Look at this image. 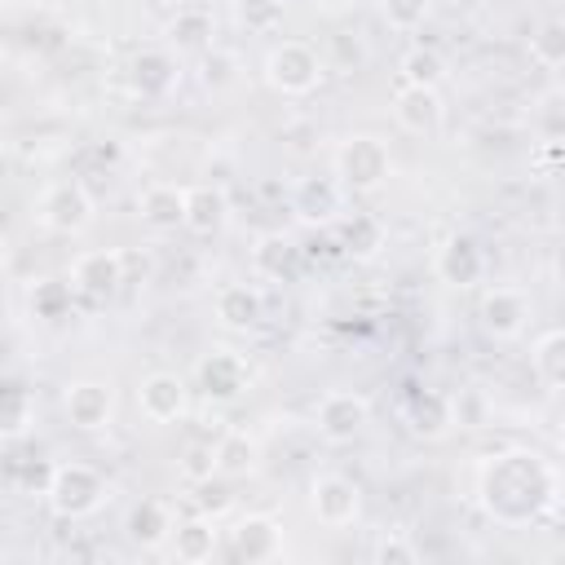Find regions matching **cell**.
<instances>
[{
	"label": "cell",
	"instance_id": "cell-1",
	"mask_svg": "<svg viewBox=\"0 0 565 565\" xmlns=\"http://www.w3.org/2000/svg\"><path fill=\"white\" fill-rule=\"evenodd\" d=\"M477 499L499 525H534L561 499V472L539 450H499L477 472Z\"/></svg>",
	"mask_w": 565,
	"mask_h": 565
},
{
	"label": "cell",
	"instance_id": "cell-2",
	"mask_svg": "<svg viewBox=\"0 0 565 565\" xmlns=\"http://www.w3.org/2000/svg\"><path fill=\"white\" fill-rule=\"evenodd\" d=\"M331 177L344 185V194H375L393 177V150L375 132H353L331 154Z\"/></svg>",
	"mask_w": 565,
	"mask_h": 565
},
{
	"label": "cell",
	"instance_id": "cell-3",
	"mask_svg": "<svg viewBox=\"0 0 565 565\" xmlns=\"http://www.w3.org/2000/svg\"><path fill=\"white\" fill-rule=\"evenodd\" d=\"M260 75L278 97H309V93H318V84L327 75V62L309 40H278L265 53Z\"/></svg>",
	"mask_w": 565,
	"mask_h": 565
},
{
	"label": "cell",
	"instance_id": "cell-4",
	"mask_svg": "<svg viewBox=\"0 0 565 565\" xmlns=\"http://www.w3.org/2000/svg\"><path fill=\"white\" fill-rule=\"evenodd\" d=\"M106 494H110L106 477H102L93 463H79V459L57 463V468L49 472V486H44V499H49L53 516H62V521H84V516H93V512L106 503Z\"/></svg>",
	"mask_w": 565,
	"mask_h": 565
},
{
	"label": "cell",
	"instance_id": "cell-5",
	"mask_svg": "<svg viewBox=\"0 0 565 565\" xmlns=\"http://www.w3.org/2000/svg\"><path fill=\"white\" fill-rule=\"evenodd\" d=\"M366 424H371V397L358 393V388H331V393H322L318 406H313V428H318V437L331 441V446L358 441V437L366 433Z\"/></svg>",
	"mask_w": 565,
	"mask_h": 565
},
{
	"label": "cell",
	"instance_id": "cell-6",
	"mask_svg": "<svg viewBox=\"0 0 565 565\" xmlns=\"http://www.w3.org/2000/svg\"><path fill=\"white\" fill-rule=\"evenodd\" d=\"M35 216H40V225L44 230H53V234H84L88 225H93V216H97V199L88 194V185L84 181H53L44 194H40V203H35Z\"/></svg>",
	"mask_w": 565,
	"mask_h": 565
},
{
	"label": "cell",
	"instance_id": "cell-7",
	"mask_svg": "<svg viewBox=\"0 0 565 565\" xmlns=\"http://www.w3.org/2000/svg\"><path fill=\"white\" fill-rule=\"evenodd\" d=\"M71 296L88 300V305H106L119 287H124V252L119 247H93L79 252L71 260V278H66Z\"/></svg>",
	"mask_w": 565,
	"mask_h": 565
},
{
	"label": "cell",
	"instance_id": "cell-8",
	"mask_svg": "<svg viewBox=\"0 0 565 565\" xmlns=\"http://www.w3.org/2000/svg\"><path fill=\"white\" fill-rule=\"evenodd\" d=\"M309 512L318 516V525L344 530L362 516V486L344 472H318L309 481Z\"/></svg>",
	"mask_w": 565,
	"mask_h": 565
},
{
	"label": "cell",
	"instance_id": "cell-9",
	"mask_svg": "<svg viewBox=\"0 0 565 565\" xmlns=\"http://www.w3.org/2000/svg\"><path fill=\"white\" fill-rule=\"evenodd\" d=\"M124 79H128V93H132V97H141V102H163V97L181 84V62H177L172 49H141V53H132Z\"/></svg>",
	"mask_w": 565,
	"mask_h": 565
},
{
	"label": "cell",
	"instance_id": "cell-10",
	"mask_svg": "<svg viewBox=\"0 0 565 565\" xmlns=\"http://www.w3.org/2000/svg\"><path fill=\"white\" fill-rule=\"evenodd\" d=\"M62 411H66L71 428L102 433L115 419V388L106 380H71L62 393Z\"/></svg>",
	"mask_w": 565,
	"mask_h": 565
},
{
	"label": "cell",
	"instance_id": "cell-11",
	"mask_svg": "<svg viewBox=\"0 0 565 565\" xmlns=\"http://www.w3.org/2000/svg\"><path fill=\"white\" fill-rule=\"evenodd\" d=\"M481 331L494 340H516L530 327V296L521 287H486L477 305Z\"/></svg>",
	"mask_w": 565,
	"mask_h": 565
},
{
	"label": "cell",
	"instance_id": "cell-12",
	"mask_svg": "<svg viewBox=\"0 0 565 565\" xmlns=\"http://www.w3.org/2000/svg\"><path fill=\"white\" fill-rule=\"evenodd\" d=\"M137 411L150 419V424H177L185 419L190 411V388L177 371H150L141 384H137Z\"/></svg>",
	"mask_w": 565,
	"mask_h": 565
},
{
	"label": "cell",
	"instance_id": "cell-13",
	"mask_svg": "<svg viewBox=\"0 0 565 565\" xmlns=\"http://www.w3.org/2000/svg\"><path fill=\"white\" fill-rule=\"evenodd\" d=\"M393 119L402 132L411 137H437L446 124V106L437 88H419V84H402L393 93Z\"/></svg>",
	"mask_w": 565,
	"mask_h": 565
},
{
	"label": "cell",
	"instance_id": "cell-14",
	"mask_svg": "<svg viewBox=\"0 0 565 565\" xmlns=\"http://www.w3.org/2000/svg\"><path fill=\"white\" fill-rule=\"evenodd\" d=\"M287 547L282 539V525L265 512H252V516H238L234 530H230V552L247 565H265V561H278Z\"/></svg>",
	"mask_w": 565,
	"mask_h": 565
},
{
	"label": "cell",
	"instance_id": "cell-15",
	"mask_svg": "<svg viewBox=\"0 0 565 565\" xmlns=\"http://www.w3.org/2000/svg\"><path fill=\"white\" fill-rule=\"evenodd\" d=\"M340 207H344V185L331 172L327 177L322 172L318 177H300L291 185V212L305 225H331L340 216Z\"/></svg>",
	"mask_w": 565,
	"mask_h": 565
},
{
	"label": "cell",
	"instance_id": "cell-16",
	"mask_svg": "<svg viewBox=\"0 0 565 565\" xmlns=\"http://www.w3.org/2000/svg\"><path fill=\"white\" fill-rule=\"evenodd\" d=\"M137 216L150 234H172L185 221V185L177 181H150L137 194Z\"/></svg>",
	"mask_w": 565,
	"mask_h": 565
},
{
	"label": "cell",
	"instance_id": "cell-17",
	"mask_svg": "<svg viewBox=\"0 0 565 565\" xmlns=\"http://www.w3.org/2000/svg\"><path fill=\"white\" fill-rule=\"evenodd\" d=\"M402 415H406V428L419 441H441L455 428V406H450V393H441V388H415L406 397Z\"/></svg>",
	"mask_w": 565,
	"mask_h": 565
},
{
	"label": "cell",
	"instance_id": "cell-18",
	"mask_svg": "<svg viewBox=\"0 0 565 565\" xmlns=\"http://www.w3.org/2000/svg\"><path fill=\"white\" fill-rule=\"evenodd\" d=\"M433 269H437V278L450 282V287H472V282H481V274H486V252H481L468 234H450V238L437 247Z\"/></svg>",
	"mask_w": 565,
	"mask_h": 565
},
{
	"label": "cell",
	"instance_id": "cell-19",
	"mask_svg": "<svg viewBox=\"0 0 565 565\" xmlns=\"http://www.w3.org/2000/svg\"><path fill=\"white\" fill-rule=\"evenodd\" d=\"M199 388L203 397L212 402H234L243 388H247V362L234 353V349H212L203 362H199Z\"/></svg>",
	"mask_w": 565,
	"mask_h": 565
},
{
	"label": "cell",
	"instance_id": "cell-20",
	"mask_svg": "<svg viewBox=\"0 0 565 565\" xmlns=\"http://www.w3.org/2000/svg\"><path fill=\"white\" fill-rule=\"evenodd\" d=\"M212 313H216V322L225 331H252L265 318V296L252 282H225V287H216Z\"/></svg>",
	"mask_w": 565,
	"mask_h": 565
},
{
	"label": "cell",
	"instance_id": "cell-21",
	"mask_svg": "<svg viewBox=\"0 0 565 565\" xmlns=\"http://www.w3.org/2000/svg\"><path fill=\"white\" fill-rule=\"evenodd\" d=\"M225 221H230V199H225L221 185H212V181L185 185V221H181V230H190L199 238H212V234L225 230Z\"/></svg>",
	"mask_w": 565,
	"mask_h": 565
},
{
	"label": "cell",
	"instance_id": "cell-22",
	"mask_svg": "<svg viewBox=\"0 0 565 565\" xmlns=\"http://www.w3.org/2000/svg\"><path fill=\"white\" fill-rule=\"evenodd\" d=\"M252 274L265 278V282H287L300 274V247L287 238V234H260L256 247H252Z\"/></svg>",
	"mask_w": 565,
	"mask_h": 565
},
{
	"label": "cell",
	"instance_id": "cell-23",
	"mask_svg": "<svg viewBox=\"0 0 565 565\" xmlns=\"http://www.w3.org/2000/svg\"><path fill=\"white\" fill-rule=\"evenodd\" d=\"M168 543H172V556H177V561H185V565H203V561H212L221 534H216V521H212V516L194 512V516H185V521H172Z\"/></svg>",
	"mask_w": 565,
	"mask_h": 565
},
{
	"label": "cell",
	"instance_id": "cell-24",
	"mask_svg": "<svg viewBox=\"0 0 565 565\" xmlns=\"http://www.w3.org/2000/svg\"><path fill=\"white\" fill-rule=\"evenodd\" d=\"M124 530H128V539L137 547H163L168 534H172V508L159 503V499H141V503L128 508Z\"/></svg>",
	"mask_w": 565,
	"mask_h": 565
},
{
	"label": "cell",
	"instance_id": "cell-25",
	"mask_svg": "<svg viewBox=\"0 0 565 565\" xmlns=\"http://www.w3.org/2000/svg\"><path fill=\"white\" fill-rule=\"evenodd\" d=\"M212 459H216V472H221V477H252L256 463H260V446H256V437H247L243 428H225V433L212 441Z\"/></svg>",
	"mask_w": 565,
	"mask_h": 565
},
{
	"label": "cell",
	"instance_id": "cell-26",
	"mask_svg": "<svg viewBox=\"0 0 565 565\" xmlns=\"http://www.w3.org/2000/svg\"><path fill=\"white\" fill-rule=\"evenodd\" d=\"M216 22L207 9H177V18L168 22V49L181 57V53H203L212 49L216 40Z\"/></svg>",
	"mask_w": 565,
	"mask_h": 565
},
{
	"label": "cell",
	"instance_id": "cell-27",
	"mask_svg": "<svg viewBox=\"0 0 565 565\" xmlns=\"http://www.w3.org/2000/svg\"><path fill=\"white\" fill-rule=\"evenodd\" d=\"M340 234V247L353 256V260H371L380 247H384V221L375 212H353L335 225Z\"/></svg>",
	"mask_w": 565,
	"mask_h": 565
},
{
	"label": "cell",
	"instance_id": "cell-28",
	"mask_svg": "<svg viewBox=\"0 0 565 565\" xmlns=\"http://www.w3.org/2000/svg\"><path fill=\"white\" fill-rule=\"evenodd\" d=\"M530 366H534V375H539V384L547 393H556L565 384V331L561 327L539 331V340L530 349Z\"/></svg>",
	"mask_w": 565,
	"mask_h": 565
},
{
	"label": "cell",
	"instance_id": "cell-29",
	"mask_svg": "<svg viewBox=\"0 0 565 565\" xmlns=\"http://www.w3.org/2000/svg\"><path fill=\"white\" fill-rule=\"evenodd\" d=\"M397 75H402V84L441 88L446 75H450V66H446V57H441L437 49H428V44H411V49L397 57Z\"/></svg>",
	"mask_w": 565,
	"mask_h": 565
},
{
	"label": "cell",
	"instance_id": "cell-30",
	"mask_svg": "<svg viewBox=\"0 0 565 565\" xmlns=\"http://www.w3.org/2000/svg\"><path fill=\"white\" fill-rule=\"evenodd\" d=\"M287 4L282 0H234V22L247 35H274L282 26Z\"/></svg>",
	"mask_w": 565,
	"mask_h": 565
},
{
	"label": "cell",
	"instance_id": "cell-31",
	"mask_svg": "<svg viewBox=\"0 0 565 565\" xmlns=\"http://www.w3.org/2000/svg\"><path fill=\"white\" fill-rule=\"evenodd\" d=\"M530 57L543 66V71H556L565 62V22L561 18H547L534 35H530Z\"/></svg>",
	"mask_w": 565,
	"mask_h": 565
},
{
	"label": "cell",
	"instance_id": "cell-32",
	"mask_svg": "<svg viewBox=\"0 0 565 565\" xmlns=\"http://www.w3.org/2000/svg\"><path fill=\"white\" fill-rule=\"evenodd\" d=\"M380 18L388 31L411 35L433 18V0H380Z\"/></svg>",
	"mask_w": 565,
	"mask_h": 565
},
{
	"label": "cell",
	"instance_id": "cell-33",
	"mask_svg": "<svg viewBox=\"0 0 565 565\" xmlns=\"http://www.w3.org/2000/svg\"><path fill=\"white\" fill-rule=\"evenodd\" d=\"M194 486V512H203V516H225L230 508H234V490H230V477H221V472H212V477H203V481H190Z\"/></svg>",
	"mask_w": 565,
	"mask_h": 565
},
{
	"label": "cell",
	"instance_id": "cell-34",
	"mask_svg": "<svg viewBox=\"0 0 565 565\" xmlns=\"http://www.w3.org/2000/svg\"><path fill=\"white\" fill-rule=\"evenodd\" d=\"M199 57H203L199 79H203L212 93H221V88H230V84L238 79V57H234L230 49H216V44H212V49H203Z\"/></svg>",
	"mask_w": 565,
	"mask_h": 565
},
{
	"label": "cell",
	"instance_id": "cell-35",
	"mask_svg": "<svg viewBox=\"0 0 565 565\" xmlns=\"http://www.w3.org/2000/svg\"><path fill=\"white\" fill-rule=\"evenodd\" d=\"M31 419V397L22 388H0V437H18Z\"/></svg>",
	"mask_w": 565,
	"mask_h": 565
},
{
	"label": "cell",
	"instance_id": "cell-36",
	"mask_svg": "<svg viewBox=\"0 0 565 565\" xmlns=\"http://www.w3.org/2000/svg\"><path fill=\"white\" fill-rule=\"evenodd\" d=\"M375 565H415L419 561V547L406 539V534H384L375 547H371Z\"/></svg>",
	"mask_w": 565,
	"mask_h": 565
},
{
	"label": "cell",
	"instance_id": "cell-37",
	"mask_svg": "<svg viewBox=\"0 0 565 565\" xmlns=\"http://www.w3.org/2000/svg\"><path fill=\"white\" fill-rule=\"evenodd\" d=\"M212 472H216L212 446H207V441L185 446V455H181V477H185V481H203V477H212Z\"/></svg>",
	"mask_w": 565,
	"mask_h": 565
},
{
	"label": "cell",
	"instance_id": "cell-38",
	"mask_svg": "<svg viewBox=\"0 0 565 565\" xmlns=\"http://www.w3.org/2000/svg\"><path fill=\"white\" fill-rule=\"evenodd\" d=\"M313 9H318V13H327V18H344V13H353V9H358V0H313Z\"/></svg>",
	"mask_w": 565,
	"mask_h": 565
}]
</instances>
